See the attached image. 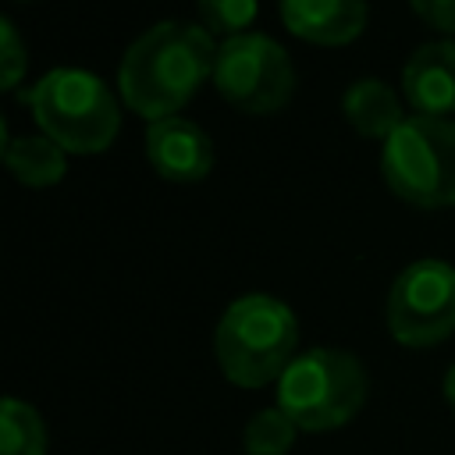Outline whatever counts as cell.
Instances as JSON below:
<instances>
[{
    "label": "cell",
    "instance_id": "obj_1",
    "mask_svg": "<svg viewBox=\"0 0 455 455\" xmlns=\"http://www.w3.org/2000/svg\"><path fill=\"white\" fill-rule=\"evenodd\" d=\"M213 60L217 43L206 25L156 21L124 50L117 85L135 114L160 121L171 117L206 75H213Z\"/></svg>",
    "mask_w": 455,
    "mask_h": 455
},
{
    "label": "cell",
    "instance_id": "obj_2",
    "mask_svg": "<svg viewBox=\"0 0 455 455\" xmlns=\"http://www.w3.org/2000/svg\"><path fill=\"white\" fill-rule=\"evenodd\" d=\"M299 323L295 313L263 291L238 295L217 323L213 352L220 373L238 387H263L277 380L295 359Z\"/></svg>",
    "mask_w": 455,
    "mask_h": 455
},
{
    "label": "cell",
    "instance_id": "obj_3",
    "mask_svg": "<svg viewBox=\"0 0 455 455\" xmlns=\"http://www.w3.org/2000/svg\"><path fill=\"white\" fill-rule=\"evenodd\" d=\"M366 395V370L345 348H306L277 377V409H284L299 430L345 427L363 409Z\"/></svg>",
    "mask_w": 455,
    "mask_h": 455
},
{
    "label": "cell",
    "instance_id": "obj_4",
    "mask_svg": "<svg viewBox=\"0 0 455 455\" xmlns=\"http://www.w3.org/2000/svg\"><path fill=\"white\" fill-rule=\"evenodd\" d=\"M28 103L43 132L71 153H100L121 128V110L107 82L85 68H53L32 89Z\"/></svg>",
    "mask_w": 455,
    "mask_h": 455
},
{
    "label": "cell",
    "instance_id": "obj_5",
    "mask_svg": "<svg viewBox=\"0 0 455 455\" xmlns=\"http://www.w3.org/2000/svg\"><path fill=\"white\" fill-rule=\"evenodd\" d=\"M380 171L412 206H455V121L409 114L384 139Z\"/></svg>",
    "mask_w": 455,
    "mask_h": 455
},
{
    "label": "cell",
    "instance_id": "obj_6",
    "mask_svg": "<svg viewBox=\"0 0 455 455\" xmlns=\"http://www.w3.org/2000/svg\"><path fill=\"white\" fill-rule=\"evenodd\" d=\"M213 85L231 107L245 114H270L291 100L295 68L288 50L267 32H238L217 46Z\"/></svg>",
    "mask_w": 455,
    "mask_h": 455
},
{
    "label": "cell",
    "instance_id": "obj_7",
    "mask_svg": "<svg viewBox=\"0 0 455 455\" xmlns=\"http://www.w3.org/2000/svg\"><path fill=\"white\" fill-rule=\"evenodd\" d=\"M387 331L409 348H427L455 331V267L437 256L412 259L387 291Z\"/></svg>",
    "mask_w": 455,
    "mask_h": 455
},
{
    "label": "cell",
    "instance_id": "obj_8",
    "mask_svg": "<svg viewBox=\"0 0 455 455\" xmlns=\"http://www.w3.org/2000/svg\"><path fill=\"white\" fill-rule=\"evenodd\" d=\"M146 156L171 181H199L213 167V142L206 128H199L188 117L171 114V117L149 121Z\"/></svg>",
    "mask_w": 455,
    "mask_h": 455
},
{
    "label": "cell",
    "instance_id": "obj_9",
    "mask_svg": "<svg viewBox=\"0 0 455 455\" xmlns=\"http://www.w3.org/2000/svg\"><path fill=\"white\" fill-rule=\"evenodd\" d=\"M402 92L416 114L444 117L455 110V39H430L402 68Z\"/></svg>",
    "mask_w": 455,
    "mask_h": 455
},
{
    "label": "cell",
    "instance_id": "obj_10",
    "mask_svg": "<svg viewBox=\"0 0 455 455\" xmlns=\"http://www.w3.org/2000/svg\"><path fill=\"white\" fill-rule=\"evenodd\" d=\"M284 25L320 46L348 43L366 25V0H281Z\"/></svg>",
    "mask_w": 455,
    "mask_h": 455
},
{
    "label": "cell",
    "instance_id": "obj_11",
    "mask_svg": "<svg viewBox=\"0 0 455 455\" xmlns=\"http://www.w3.org/2000/svg\"><path fill=\"white\" fill-rule=\"evenodd\" d=\"M341 110L352 121V128L370 139H387L405 121L398 92L384 78H355L341 96Z\"/></svg>",
    "mask_w": 455,
    "mask_h": 455
},
{
    "label": "cell",
    "instance_id": "obj_12",
    "mask_svg": "<svg viewBox=\"0 0 455 455\" xmlns=\"http://www.w3.org/2000/svg\"><path fill=\"white\" fill-rule=\"evenodd\" d=\"M4 164L14 171L25 185H53L64 178V146H57L50 135H21L4 142Z\"/></svg>",
    "mask_w": 455,
    "mask_h": 455
},
{
    "label": "cell",
    "instance_id": "obj_13",
    "mask_svg": "<svg viewBox=\"0 0 455 455\" xmlns=\"http://www.w3.org/2000/svg\"><path fill=\"white\" fill-rule=\"evenodd\" d=\"M0 455H46V427L21 398H4L0 405Z\"/></svg>",
    "mask_w": 455,
    "mask_h": 455
},
{
    "label": "cell",
    "instance_id": "obj_14",
    "mask_svg": "<svg viewBox=\"0 0 455 455\" xmlns=\"http://www.w3.org/2000/svg\"><path fill=\"white\" fill-rule=\"evenodd\" d=\"M295 434H299L295 419L284 409L270 405L245 423L242 444H245V455H288L295 444Z\"/></svg>",
    "mask_w": 455,
    "mask_h": 455
},
{
    "label": "cell",
    "instance_id": "obj_15",
    "mask_svg": "<svg viewBox=\"0 0 455 455\" xmlns=\"http://www.w3.org/2000/svg\"><path fill=\"white\" fill-rule=\"evenodd\" d=\"M196 7H199L203 25L210 32H224L228 39L249 28V21L259 11V0H196Z\"/></svg>",
    "mask_w": 455,
    "mask_h": 455
},
{
    "label": "cell",
    "instance_id": "obj_16",
    "mask_svg": "<svg viewBox=\"0 0 455 455\" xmlns=\"http://www.w3.org/2000/svg\"><path fill=\"white\" fill-rule=\"evenodd\" d=\"M0 36H4V85L11 89V85H18V78H21L25 64H28V57H25L21 36H18V28H14L11 18L0 21Z\"/></svg>",
    "mask_w": 455,
    "mask_h": 455
},
{
    "label": "cell",
    "instance_id": "obj_17",
    "mask_svg": "<svg viewBox=\"0 0 455 455\" xmlns=\"http://www.w3.org/2000/svg\"><path fill=\"white\" fill-rule=\"evenodd\" d=\"M416 14L441 32H455V0H412Z\"/></svg>",
    "mask_w": 455,
    "mask_h": 455
},
{
    "label": "cell",
    "instance_id": "obj_18",
    "mask_svg": "<svg viewBox=\"0 0 455 455\" xmlns=\"http://www.w3.org/2000/svg\"><path fill=\"white\" fill-rule=\"evenodd\" d=\"M444 398H448V405L455 409V363H451L448 373H444Z\"/></svg>",
    "mask_w": 455,
    "mask_h": 455
}]
</instances>
